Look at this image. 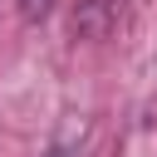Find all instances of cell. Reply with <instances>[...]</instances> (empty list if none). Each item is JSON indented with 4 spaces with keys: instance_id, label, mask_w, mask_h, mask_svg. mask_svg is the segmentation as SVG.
Masks as SVG:
<instances>
[{
    "instance_id": "cell-1",
    "label": "cell",
    "mask_w": 157,
    "mask_h": 157,
    "mask_svg": "<svg viewBox=\"0 0 157 157\" xmlns=\"http://www.w3.org/2000/svg\"><path fill=\"white\" fill-rule=\"evenodd\" d=\"M128 25V0H78L74 34L78 39H113Z\"/></svg>"
},
{
    "instance_id": "cell-2",
    "label": "cell",
    "mask_w": 157,
    "mask_h": 157,
    "mask_svg": "<svg viewBox=\"0 0 157 157\" xmlns=\"http://www.w3.org/2000/svg\"><path fill=\"white\" fill-rule=\"evenodd\" d=\"M44 157H69V152H64V147H54V152H44Z\"/></svg>"
}]
</instances>
